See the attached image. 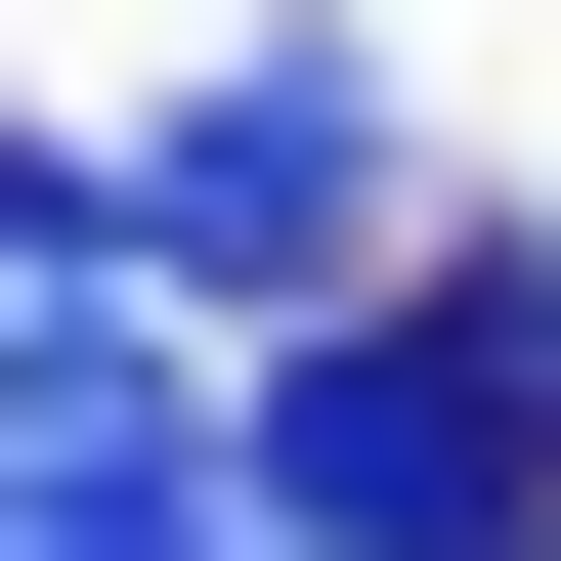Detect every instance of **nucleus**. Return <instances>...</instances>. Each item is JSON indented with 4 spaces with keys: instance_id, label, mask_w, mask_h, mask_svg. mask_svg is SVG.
Instances as JSON below:
<instances>
[{
    "instance_id": "1",
    "label": "nucleus",
    "mask_w": 561,
    "mask_h": 561,
    "mask_svg": "<svg viewBox=\"0 0 561 561\" xmlns=\"http://www.w3.org/2000/svg\"><path fill=\"white\" fill-rule=\"evenodd\" d=\"M216 518L260 561H518L561 518V260H346L216 346Z\"/></svg>"
},
{
    "instance_id": "2",
    "label": "nucleus",
    "mask_w": 561,
    "mask_h": 561,
    "mask_svg": "<svg viewBox=\"0 0 561 561\" xmlns=\"http://www.w3.org/2000/svg\"><path fill=\"white\" fill-rule=\"evenodd\" d=\"M87 260H130L173 346H260V302L432 260V216H389V44H216V87H130V130H87Z\"/></svg>"
},
{
    "instance_id": "3",
    "label": "nucleus",
    "mask_w": 561,
    "mask_h": 561,
    "mask_svg": "<svg viewBox=\"0 0 561 561\" xmlns=\"http://www.w3.org/2000/svg\"><path fill=\"white\" fill-rule=\"evenodd\" d=\"M0 561H216V346L130 260H0Z\"/></svg>"
},
{
    "instance_id": "4",
    "label": "nucleus",
    "mask_w": 561,
    "mask_h": 561,
    "mask_svg": "<svg viewBox=\"0 0 561 561\" xmlns=\"http://www.w3.org/2000/svg\"><path fill=\"white\" fill-rule=\"evenodd\" d=\"M216 561H260V518H216Z\"/></svg>"
}]
</instances>
